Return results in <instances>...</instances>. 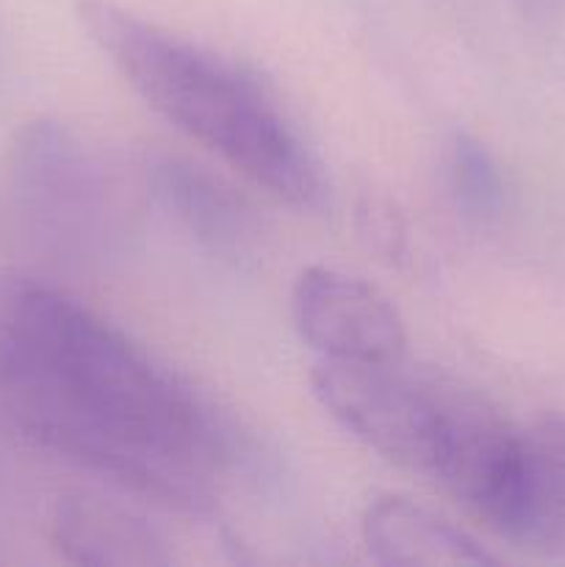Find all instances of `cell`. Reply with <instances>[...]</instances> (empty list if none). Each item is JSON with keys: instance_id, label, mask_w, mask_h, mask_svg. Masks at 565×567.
I'll list each match as a JSON object with an SVG mask.
<instances>
[{"instance_id": "6da1fadb", "label": "cell", "mask_w": 565, "mask_h": 567, "mask_svg": "<svg viewBox=\"0 0 565 567\" xmlns=\"http://www.w3.org/2000/svg\"><path fill=\"white\" fill-rule=\"evenodd\" d=\"M0 424L181 507L208 502L233 452L230 432L192 388L31 277H0Z\"/></svg>"}, {"instance_id": "7a4b0ae2", "label": "cell", "mask_w": 565, "mask_h": 567, "mask_svg": "<svg viewBox=\"0 0 565 567\" xmlns=\"http://www.w3.org/2000/svg\"><path fill=\"white\" fill-rule=\"evenodd\" d=\"M78 20L177 131L294 208H325L330 186L319 158L249 72L111 0H78Z\"/></svg>"}, {"instance_id": "3957f363", "label": "cell", "mask_w": 565, "mask_h": 567, "mask_svg": "<svg viewBox=\"0 0 565 567\" xmlns=\"http://www.w3.org/2000/svg\"><path fill=\"white\" fill-rule=\"evenodd\" d=\"M9 188L22 230L59 260H103L131 236V214L116 177L61 122L33 120L14 133Z\"/></svg>"}, {"instance_id": "277c9868", "label": "cell", "mask_w": 565, "mask_h": 567, "mask_svg": "<svg viewBox=\"0 0 565 567\" xmlns=\"http://www.w3.org/2000/svg\"><path fill=\"white\" fill-rule=\"evenodd\" d=\"M310 385L321 408L371 452L432 480L460 388L410 374L402 360H321Z\"/></svg>"}, {"instance_id": "5b68a950", "label": "cell", "mask_w": 565, "mask_h": 567, "mask_svg": "<svg viewBox=\"0 0 565 567\" xmlns=\"http://www.w3.org/2000/svg\"><path fill=\"white\" fill-rule=\"evenodd\" d=\"M291 313L302 341L321 360L397 363L408 347L399 310L366 280L327 266H310L291 293Z\"/></svg>"}, {"instance_id": "8992f818", "label": "cell", "mask_w": 565, "mask_h": 567, "mask_svg": "<svg viewBox=\"0 0 565 567\" xmlns=\"http://www.w3.org/2000/svg\"><path fill=\"white\" fill-rule=\"evenodd\" d=\"M502 537L532 551L565 554V415L524 426L518 485Z\"/></svg>"}, {"instance_id": "52a82bcc", "label": "cell", "mask_w": 565, "mask_h": 567, "mask_svg": "<svg viewBox=\"0 0 565 567\" xmlns=\"http://www.w3.org/2000/svg\"><path fill=\"white\" fill-rule=\"evenodd\" d=\"M363 543L380 565L482 567L496 563L460 526L402 496H380L366 507Z\"/></svg>"}, {"instance_id": "ba28073f", "label": "cell", "mask_w": 565, "mask_h": 567, "mask_svg": "<svg viewBox=\"0 0 565 567\" xmlns=\"http://www.w3.org/2000/svg\"><path fill=\"white\" fill-rule=\"evenodd\" d=\"M150 194L210 252L242 258L255 244L253 210L208 172L177 158L147 164Z\"/></svg>"}, {"instance_id": "9c48e42d", "label": "cell", "mask_w": 565, "mask_h": 567, "mask_svg": "<svg viewBox=\"0 0 565 567\" xmlns=\"http://www.w3.org/2000/svg\"><path fill=\"white\" fill-rule=\"evenodd\" d=\"M53 540L59 551L78 565H170V554L150 524L100 498H61L53 513Z\"/></svg>"}, {"instance_id": "30bf717a", "label": "cell", "mask_w": 565, "mask_h": 567, "mask_svg": "<svg viewBox=\"0 0 565 567\" xmlns=\"http://www.w3.org/2000/svg\"><path fill=\"white\" fill-rule=\"evenodd\" d=\"M446 181L454 205L474 221H491L504 208V181L485 144L458 133L449 144Z\"/></svg>"}, {"instance_id": "8fae6325", "label": "cell", "mask_w": 565, "mask_h": 567, "mask_svg": "<svg viewBox=\"0 0 565 567\" xmlns=\"http://www.w3.org/2000/svg\"><path fill=\"white\" fill-rule=\"evenodd\" d=\"M360 233L369 241L374 252L386 255V258H397L402 252L404 244V227L399 214L388 199L369 197L360 205Z\"/></svg>"}]
</instances>
